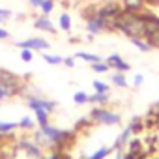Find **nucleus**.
<instances>
[{
    "mask_svg": "<svg viewBox=\"0 0 159 159\" xmlns=\"http://www.w3.org/2000/svg\"><path fill=\"white\" fill-rule=\"evenodd\" d=\"M112 69H116V71H122V73H125V71H129L131 69V66L120 56V54H111V56H107V60H105Z\"/></svg>",
    "mask_w": 159,
    "mask_h": 159,
    "instance_id": "obj_10",
    "label": "nucleus"
},
{
    "mask_svg": "<svg viewBox=\"0 0 159 159\" xmlns=\"http://www.w3.org/2000/svg\"><path fill=\"white\" fill-rule=\"evenodd\" d=\"M64 66H66V67H75V58H73V56L64 58Z\"/></svg>",
    "mask_w": 159,
    "mask_h": 159,
    "instance_id": "obj_33",
    "label": "nucleus"
},
{
    "mask_svg": "<svg viewBox=\"0 0 159 159\" xmlns=\"http://www.w3.org/2000/svg\"><path fill=\"white\" fill-rule=\"evenodd\" d=\"M54 0H43L41 2V6H39V10H41V13L43 15H51L52 13V10H54Z\"/></svg>",
    "mask_w": 159,
    "mask_h": 159,
    "instance_id": "obj_24",
    "label": "nucleus"
},
{
    "mask_svg": "<svg viewBox=\"0 0 159 159\" xmlns=\"http://www.w3.org/2000/svg\"><path fill=\"white\" fill-rule=\"evenodd\" d=\"M13 96H17L11 88H8V86H4V84H0V101H6L8 98H13Z\"/></svg>",
    "mask_w": 159,
    "mask_h": 159,
    "instance_id": "obj_27",
    "label": "nucleus"
},
{
    "mask_svg": "<svg viewBox=\"0 0 159 159\" xmlns=\"http://www.w3.org/2000/svg\"><path fill=\"white\" fill-rule=\"evenodd\" d=\"M58 26H60V30L69 32V30H71V17H69L67 13H60V17H58Z\"/></svg>",
    "mask_w": 159,
    "mask_h": 159,
    "instance_id": "obj_20",
    "label": "nucleus"
},
{
    "mask_svg": "<svg viewBox=\"0 0 159 159\" xmlns=\"http://www.w3.org/2000/svg\"><path fill=\"white\" fill-rule=\"evenodd\" d=\"M21 146L25 148V152H26L28 155H32V157H41V150H39V146H38L36 142H32V140H23Z\"/></svg>",
    "mask_w": 159,
    "mask_h": 159,
    "instance_id": "obj_13",
    "label": "nucleus"
},
{
    "mask_svg": "<svg viewBox=\"0 0 159 159\" xmlns=\"http://www.w3.org/2000/svg\"><path fill=\"white\" fill-rule=\"evenodd\" d=\"M142 83H144V77H142L140 73H137V75H135V79H133V86H135V88H139Z\"/></svg>",
    "mask_w": 159,
    "mask_h": 159,
    "instance_id": "obj_32",
    "label": "nucleus"
},
{
    "mask_svg": "<svg viewBox=\"0 0 159 159\" xmlns=\"http://www.w3.org/2000/svg\"><path fill=\"white\" fill-rule=\"evenodd\" d=\"M146 6H159V0H144Z\"/></svg>",
    "mask_w": 159,
    "mask_h": 159,
    "instance_id": "obj_36",
    "label": "nucleus"
},
{
    "mask_svg": "<svg viewBox=\"0 0 159 159\" xmlns=\"http://www.w3.org/2000/svg\"><path fill=\"white\" fill-rule=\"evenodd\" d=\"M19 129H25V131L34 129V118H30V116H23V118L19 120Z\"/></svg>",
    "mask_w": 159,
    "mask_h": 159,
    "instance_id": "obj_23",
    "label": "nucleus"
},
{
    "mask_svg": "<svg viewBox=\"0 0 159 159\" xmlns=\"http://www.w3.org/2000/svg\"><path fill=\"white\" fill-rule=\"evenodd\" d=\"M131 135H133V129H131V125H127L120 135H118V139H116V142H114V150H124L125 146H127V142L131 140Z\"/></svg>",
    "mask_w": 159,
    "mask_h": 159,
    "instance_id": "obj_11",
    "label": "nucleus"
},
{
    "mask_svg": "<svg viewBox=\"0 0 159 159\" xmlns=\"http://www.w3.org/2000/svg\"><path fill=\"white\" fill-rule=\"evenodd\" d=\"M111 81H112L114 86L127 88V79H125V73H122V71H116L114 75H111Z\"/></svg>",
    "mask_w": 159,
    "mask_h": 159,
    "instance_id": "obj_15",
    "label": "nucleus"
},
{
    "mask_svg": "<svg viewBox=\"0 0 159 159\" xmlns=\"http://www.w3.org/2000/svg\"><path fill=\"white\" fill-rule=\"evenodd\" d=\"M122 6L125 11H133V13H140L146 10L144 0H122Z\"/></svg>",
    "mask_w": 159,
    "mask_h": 159,
    "instance_id": "obj_12",
    "label": "nucleus"
},
{
    "mask_svg": "<svg viewBox=\"0 0 159 159\" xmlns=\"http://www.w3.org/2000/svg\"><path fill=\"white\" fill-rule=\"evenodd\" d=\"M129 41L139 49V51H142V52H148V51H152V47H150V43L146 41V38H129Z\"/></svg>",
    "mask_w": 159,
    "mask_h": 159,
    "instance_id": "obj_16",
    "label": "nucleus"
},
{
    "mask_svg": "<svg viewBox=\"0 0 159 159\" xmlns=\"http://www.w3.org/2000/svg\"><path fill=\"white\" fill-rule=\"evenodd\" d=\"M73 101H75V105H86L88 103V94L86 92H75Z\"/></svg>",
    "mask_w": 159,
    "mask_h": 159,
    "instance_id": "obj_26",
    "label": "nucleus"
},
{
    "mask_svg": "<svg viewBox=\"0 0 159 159\" xmlns=\"http://www.w3.org/2000/svg\"><path fill=\"white\" fill-rule=\"evenodd\" d=\"M109 92H96L92 96H88V103H94V105H105L109 101Z\"/></svg>",
    "mask_w": 159,
    "mask_h": 159,
    "instance_id": "obj_14",
    "label": "nucleus"
},
{
    "mask_svg": "<svg viewBox=\"0 0 159 159\" xmlns=\"http://www.w3.org/2000/svg\"><path fill=\"white\" fill-rule=\"evenodd\" d=\"M146 41L150 43L152 49H159V32L153 34V36H150V38H146Z\"/></svg>",
    "mask_w": 159,
    "mask_h": 159,
    "instance_id": "obj_31",
    "label": "nucleus"
},
{
    "mask_svg": "<svg viewBox=\"0 0 159 159\" xmlns=\"http://www.w3.org/2000/svg\"><path fill=\"white\" fill-rule=\"evenodd\" d=\"M34 58V51L32 49H21V60L23 62H32Z\"/></svg>",
    "mask_w": 159,
    "mask_h": 159,
    "instance_id": "obj_29",
    "label": "nucleus"
},
{
    "mask_svg": "<svg viewBox=\"0 0 159 159\" xmlns=\"http://www.w3.org/2000/svg\"><path fill=\"white\" fill-rule=\"evenodd\" d=\"M114 148H111V146H101L99 150H96L92 155H88L86 159H105L107 155H111V152H112Z\"/></svg>",
    "mask_w": 159,
    "mask_h": 159,
    "instance_id": "obj_18",
    "label": "nucleus"
},
{
    "mask_svg": "<svg viewBox=\"0 0 159 159\" xmlns=\"http://www.w3.org/2000/svg\"><path fill=\"white\" fill-rule=\"evenodd\" d=\"M34 114H36L38 125H47V124H49V112H47L45 109H36Z\"/></svg>",
    "mask_w": 159,
    "mask_h": 159,
    "instance_id": "obj_21",
    "label": "nucleus"
},
{
    "mask_svg": "<svg viewBox=\"0 0 159 159\" xmlns=\"http://www.w3.org/2000/svg\"><path fill=\"white\" fill-rule=\"evenodd\" d=\"M41 2H43V0H28L30 8H38V10H39V6H41Z\"/></svg>",
    "mask_w": 159,
    "mask_h": 159,
    "instance_id": "obj_35",
    "label": "nucleus"
},
{
    "mask_svg": "<svg viewBox=\"0 0 159 159\" xmlns=\"http://www.w3.org/2000/svg\"><path fill=\"white\" fill-rule=\"evenodd\" d=\"M90 120L94 124H101V125H116L122 122V116L114 111L105 109V107H96L90 112Z\"/></svg>",
    "mask_w": 159,
    "mask_h": 159,
    "instance_id": "obj_4",
    "label": "nucleus"
},
{
    "mask_svg": "<svg viewBox=\"0 0 159 159\" xmlns=\"http://www.w3.org/2000/svg\"><path fill=\"white\" fill-rule=\"evenodd\" d=\"M0 84H4L8 88H11L15 94H19L23 90V81L21 77L11 73V71H6V69H0Z\"/></svg>",
    "mask_w": 159,
    "mask_h": 159,
    "instance_id": "obj_6",
    "label": "nucleus"
},
{
    "mask_svg": "<svg viewBox=\"0 0 159 159\" xmlns=\"http://www.w3.org/2000/svg\"><path fill=\"white\" fill-rule=\"evenodd\" d=\"M116 159H125V152L124 150H116Z\"/></svg>",
    "mask_w": 159,
    "mask_h": 159,
    "instance_id": "obj_37",
    "label": "nucleus"
},
{
    "mask_svg": "<svg viewBox=\"0 0 159 159\" xmlns=\"http://www.w3.org/2000/svg\"><path fill=\"white\" fill-rule=\"evenodd\" d=\"M43 60H45L47 64H51V66H60V64H64V58H62V56H58V54H49V52H45V51H43Z\"/></svg>",
    "mask_w": 159,
    "mask_h": 159,
    "instance_id": "obj_22",
    "label": "nucleus"
},
{
    "mask_svg": "<svg viewBox=\"0 0 159 159\" xmlns=\"http://www.w3.org/2000/svg\"><path fill=\"white\" fill-rule=\"evenodd\" d=\"M122 11H124V6L120 2H105L103 6L96 8V13L101 19H105V23L109 25V30L111 32H114V21L120 17Z\"/></svg>",
    "mask_w": 159,
    "mask_h": 159,
    "instance_id": "obj_3",
    "label": "nucleus"
},
{
    "mask_svg": "<svg viewBox=\"0 0 159 159\" xmlns=\"http://www.w3.org/2000/svg\"><path fill=\"white\" fill-rule=\"evenodd\" d=\"M34 26L38 28V30H41V32H47V34H56V26H54V23L49 19V15H39V17H36L34 19Z\"/></svg>",
    "mask_w": 159,
    "mask_h": 159,
    "instance_id": "obj_9",
    "label": "nucleus"
},
{
    "mask_svg": "<svg viewBox=\"0 0 159 159\" xmlns=\"http://www.w3.org/2000/svg\"><path fill=\"white\" fill-rule=\"evenodd\" d=\"M75 58H81V60H84V62H88V64H96V62H101V58H99L98 54H92V52H84V51H79V52L75 54Z\"/></svg>",
    "mask_w": 159,
    "mask_h": 159,
    "instance_id": "obj_19",
    "label": "nucleus"
},
{
    "mask_svg": "<svg viewBox=\"0 0 159 159\" xmlns=\"http://www.w3.org/2000/svg\"><path fill=\"white\" fill-rule=\"evenodd\" d=\"M26 103H28V107H30L32 111H36V109H45L49 114L56 111V103L51 101V99H47V98H41V96H28V98H26Z\"/></svg>",
    "mask_w": 159,
    "mask_h": 159,
    "instance_id": "obj_7",
    "label": "nucleus"
},
{
    "mask_svg": "<svg viewBox=\"0 0 159 159\" xmlns=\"http://www.w3.org/2000/svg\"><path fill=\"white\" fill-rule=\"evenodd\" d=\"M8 38H10V32H8L6 28L0 26V41H4V39H8Z\"/></svg>",
    "mask_w": 159,
    "mask_h": 159,
    "instance_id": "obj_34",
    "label": "nucleus"
},
{
    "mask_svg": "<svg viewBox=\"0 0 159 159\" xmlns=\"http://www.w3.org/2000/svg\"><path fill=\"white\" fill-rule=\"evenodd\" d=\"M90 67H92L96 73H107V71L111 69V66H109L105 60H101V62H96V64H90Z\"/></svg>",
    "mask_w": 159,
    "mask_h": 159,
    "instance_id": "obj_25",
    "label": "nucleus"
},
{
    "mask_svg": "<svg viewBox=\"0 0 159 159\" xmlns=\"http://www.w3.org/2000/svg\"><path fill=\"white\" fill-rule=\"evenodd\" d=\"M15 129H19V122H2L0 120V135H10Z\"/></svg>",
    "mask_w": 159,
    "mask_h": 159,
    "instance_id": "obj_17",
    "label": "nucleus"
},
{
    "mask_svg": "<svg viewBox=\"0 0 159 159\" xmlns=\"http://www.w3.org/2000/svg\"><path fill=\"white\" fill-rule=\"evenodd\" d=\"M92 86H94L96 92H109V90H111V86H109L107 83H103V81H94Z\"/></svg>",
    "mask_w": 159,
    "mask_h": 159,
    "instance_id": "obj_28",
    "label": "nucleus"
},
{
    "mask_svg": "<svg viewBox=\"0 0 159 159\" xmlns=\"http://www.w3.org/2000/svg\"><path fill=\"white\" fill-rule=\"evenodd\" d=\"M11 19V11L10 10H4V8H0V25H4Z\"/></svg>",
    "mask_w": 159,
    "mask_h": 159,
    "instance_id": "obj_30",
    "label": "nucleus"
},
{
    "mask_svg": "<svg viewBox=\"0 0 159 159\" xmlns=\"http://www.w3.org/2000/svg\"><path fill=\"white\" fill-rule=\"evenodd\" d=\"M17 47H19V49H32V51L43 52L45 49L51 47V43H49L47 39H43V38H28V39H25V41H19Z\"/></svg>",
    "mask_w": 159,
    "mask_h": 159,
    "instance_id": "obj_8",
    "label": "nucleus"
},
{
    "mask_svg": "<svg viewBox=\"0 0 159 159\" xmlns=\"http://www.w3.org/2000/svg\"><path fill=\"white\" fill-rule=\"evenodd\" d=\"M114 32H122L127 38H144V11H122L114 21Z\"/></svg>",
    "mask_w": 159,
    "mask_h": 159,
    "instance_id": "obj_1",
    "label": "nucleus"
},
{
    "mask_svg": "<svg viewBox=\"0 0 159 159\" xmlns=\"http://www.w3.org/2000/svg\"><path fill=\"white\" fill-rule=\"evenodd\" d=\"M67 139H71V133H69V131L58 129V127H54V125H51V124L39 125V131L36 133V140L45 142L47 146H52V148H60Z\"/></svg>",
    "mask_w": 159,
    "mask_h": 159,
    "instance_id": "obj_2",
    "label": "nucleus"
},
{
    "mask_svg": "<svg viewBox=\"0 0 159 159\" xmlns=\"http://www.w3.org/2000/svg\"><path fill=\"white\" fill-rule=\"evenodd\" d=\"M84 17H86V30H88L92 36L101 34V32H111V30H109V25L105 23V19H101V17L96 13V8H92L90 13H86Z\"/></svg>",
    "mask_w": 159,
    "mask_h": 159,
    "instance_id": "obj_5",
    "label": "nucleus"
}]
</instances>
